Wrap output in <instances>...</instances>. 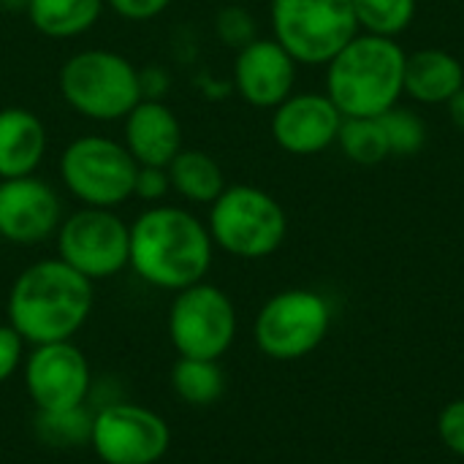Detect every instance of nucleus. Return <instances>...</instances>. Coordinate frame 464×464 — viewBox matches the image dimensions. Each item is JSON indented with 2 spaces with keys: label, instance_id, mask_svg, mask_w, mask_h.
I'll use <instances>...</instances> for the list:
<instances>
[{
  "label": "nucleus",
  "instance_id": "1",
  "mask_svg": "<svg viewBox=\"0 0 464 464\" xmlns=\"http://www.w3.org/2000/svg\"><path fill=\"white\" fill-rule=\"evenodd\" d=\"M215 242L207 220L179 204H152L130 223L128 269L150 288L177 294L207 280Z\"/></svg>",
  "mask_w": 464,
  "mask_h": 464
},
{
  "label": "nucleus",
  "instance_id": "2",
  "mask_svg": "<svg viewBox=\"0 0 464 464\" xmlns=\"http://www.w3.org/2000/svg\"><path fill=\"white\" fill-rule=\"evenodd\" d=\"M92 285L57 256L33 261L8 288V324L30 348L73 340L92 315Z\"/></svg>",
  "mask_w": 464,
  "mask_h": 464
},
{
  "label": "nucleus",
  "instance_id": "3",
  "mask_svg": "<svg viewBox=\"0 0 464 464\" xmlns=\"http://www.w3.org/2000/svg\"><path fill=\"white\" fill-rule=\"evenodd\" d=\"M408 52L397 38L356 33L324 68L326 95L343 117H381L405 95Z\"/></svg>",
  "mask_w": 464,
  "mask_h": 464
},
{
  "label": "nucleus",
  "instance_id": "4",
  "mask_svg": "<svg viewBox=\"0 0 464 464\" xmlns=\"http://www.w3.org/2000/svg\"><path fill=\"white\" fill-rule=\"evenodd\" d=\"M57 90L65 106L92 122H122L141 101L139 68L111 49H79L57 73Z\"/></svg>",
  "mask_w": 464,
  "mask_h": 464
},
{
  "label": "nucleus",
  "instance_id": "5",
  "mask_svg": "<svg viewBox=\"0 0 464 464\" xmlns=\"http://www.w3.org/2000/svg\"><path fill=\"white\" fill-rule=\"evenodd\" d=\"M207 228L218 250L239 261L275 256L288 237L283 204L258 185H226L209 204Z\"/></svg>",
  "mask_w": 464,
  "mask_h": 464
},
{
  "label": "nucleus",
  "instance_id": "6",
  "mask_svg": "<svg viewBox=\"0 0 464 464\" xmlns=\"http://www.w3.org/2000/svg\"><path fill=\"white\" fill-rule=\"evenodd\" d=\"M139 163L125 144L106 133H84L65 144L57 174L65 193L82 207L117 209L133 198Z\"/></svg>",
  "mask_w": 464,
  "mask_h": 464
},
{
  "label": "nucleus",
  "instance_id": "7",
  "mask_svg": "<svg viewBox=\"0 0 464 464\" xmlns=\"http://www.w3.org/2000/svg\"><path fill=\"white\" fill-rule=\"evenodd\" d=\"M269 22L299 65H326L359 33L351 0H272Z\"/></svg>",
  "mask_w": 464,
  "mask_h": 464
},
{
  "label": "nucleus",
  "instance_id": "8",
  "mask_svg": "<svg viewBox=\"0 0 464 464\" xmlns=\"http://www.w3.org/2000/svg\"><path fill=\"white\" fill-rule=\"evenodd\" d=\"M237 329L239 315L234 299L207 280L177 291L169 304L166 332L182 359H223L237 340Z\"/></svg>",
  "mask_w": 464,
  "mask_h": 464
},
{
  "label": "nucleus",
  "instance_id": "9",
  "mask_svg": "<svg viewBox=\"0 0 464 464\" xmlns=\"http://www.w3.org/2000/svg\"><path fill=\"white\" fill-rule=\"evenodd\" d=\"M332 329V307L326 296L310 288H285L269 296L256 321V348L275 362H296L313 353Z\"/></svg>",
  "mask_w": 464,
  "mask_h": 464
},
{
  "label": "nucleus",
  "instance_id": "10",
  "mask_svg": "<svg viewBox=\"0 0 464 464\" xmlns=\"http://www.w3.org/2000/svg\"><path fill=\"white\" fill-rule=\"evenodd\" d=\"M57 258L90 283L111 280L130 261V223L117 209L79 207L63 218L54 234Z\"/></svg>",
  "mask_w": 464,
  "mask_h": 464
},
{
  "label": "nucleus",
  "instance_id": "11",
  "mask_svg": "<svg viewBox=\"0 0 464 464\" xmlns=\"http://www.w3.org/2000/svg\"><path fill=\"white\" fill-rule=\"evenodd\" d=\"M169 446V421L147 405L109 402L92 413L90 449L103 464H158Z\"/></svg>",
  "mask_w": 464,
  "mask_h": 464
},
{
  "label": "nucleus",
  "instance_id": "12",
  "mask_svg": "<svg viewBox=\"0 0 464 464\" xmlns=\"http://www.w3.org/2000/svg\"><path fill=\"white\" fill-rule=\"evenodd\" d=\"M22 383L35 413L71 411L87 405L92 370L73 340L33 345L22 364Z\"/></svg>",
  "mask_w": 464,
  "mask_h": 464
},
{
  "label": "nucleus",
  "instance_id": "13",
  "mask_svg": "<svg viewBox=\"0 0 464 464\" xmlns=\"http://www.w3.org/2000/svg\"><path fill=\"white\" fill-rule=\"evenodd\" d=\"M65 218L60 190L38 174L0 179V237L8 245L35 247L54 239Z\"/></svg>",
  "mask_w": 464,
  "mask_h": 464
},
{
  "label": "nucleus",
  "instance_id": "14",
  "mask_svg": "<svg viewBox=\"0 0 464 464\" xmlns=\"http://www.w3.org/2000/svg\"><path fill=\"white\" fill-rule=\"evenodd\" d=\"M343 120V111L326 92H291L272 109L269 133L283 152L310 158L337 144Z\"/></svg>",
  "mask_w": 464,
  "mask_h": 464
},
{
  "label": "nucleus",
  "instance_id": "15",
  "mask_svg": "<svg viewBox=\"0 0 464 464\" xmlns=\"http://www.w3.org/2000/svg\"><path fill=\"white\" fill-rule=\"evenodd\" d=\"M299 63L275 41L258 35L234 54V90L253 109H275L296 92Z\"/></svg>",
  "mask_w": 464,
  "mask_h": 464
},
{
  "label": "nucleus",
  "instance_id": "16",
  "mask_svg": "<svg viewBox=\"0 0 464 464\" xmlns=\"http://www.w3.org/2000/svg\"><path fill=\"white\" fill-rule=\"evenodd\" d=\"M125 150L139 166H169L182 144V122L166 101L141 98L122 120Z\"/></svg>",
  "mask_w": 464,
  "mask_h": 464
},
{
  "label": "nucleus",
  "instance_id": "17",
  "mask_svg": "<svg viewBox=\"0 0 464 464\" xmlns=\"http://www.w3.org/2000/svg\"><path fill=\"white\" fill-rule=\"evenodd\" d=\"M49 150L44 120L24 106L0 109V179L30 177L41 169Z\"/></svg>",
  "mask_w": 464,
  "mask_h": 464
},
{
  "label": "nucleus",
  "instance_id": "18",
  "mask_svg": "<svg viewBox=\"0 0 464 464\" xmlns=\"http://www.w3.org/2000/svg\"><path fill=\"white\" fill-rule=\"evenodd\" d=\"M464 87L462 60L440 46L416 49L405 60V95L424 106H446Z\"/></svg>",
  "mask_w": 464,
  "mask_h": 464
},
{
  "label": "nucleus",
  "instance_id": "19",
  "mask_svg": "<svg viewBox=\"0 0 464 464\" xmlns=\"http://www.w3.org/2000/svg\"><path fill=\"white\" fill-rule=\"evenodd\" d=\"M166 171L171 179V193L193 207H209L226 190L223 166L209 152L196 147H182Z\"/></svg>",
  "mask_w": 464,
  "mask_h": 464
},
{
  "label": "nucleus",
  "instance_id": "20",
  "mask_svg": "<svg viewBox=\"0 0 464 464\" xmlns=\"http://www.w3.org/2000/svg\"><path fill=\"white\" fill-rule=\"evenodd\" d=\"M106 0H27V22L35 33L68 41L90 33L103 16Z\"/></svg>",
  "mask_w": 464,
  "mask_h": 464
},
{
  "label": "nucleus",
  "instance_id": "21",
  "mask_svg": "<svg viewBox=\"0 0 464 464\" xmlns=\"http://www.w3.org/2000/svg\"><path fill=\"white\" fill-rule=\"evenodd\" d=\"M171 389L185 405L209 408L223 397L226 375L218 362L179 356L171 367Z\"/></svg>",
  "mask_w": 464,
  "mask_h": 464
},
{
  "label": "nucleus",
  "instance_id": "22",
  "mask_svg": "<svg viewBox=\"0 0 464 464\" xmlns=\"http://www.w3.org/2000/svg\"><path fill=\"white\" fill-rule=\"evenodd\" d=\"M337 147L359 166H378L392 158L381 117H345L337 133Z\"/></svg>",
  "mask_w": 464,
  "mask_h": 464
},
{
  "label": "nucleus",
  "instance_id": "23",
  "mask_svg": "<svg viewBox=\"0 0 464 464\" xmlns=\"http://www.w3.org/2000/svg\"><path fill=\"white\" fill-rule=\"evenodd\" d=\"M33 430H35V438L49 449H57V451L84 449L90 446L92 413L87 411V405L71 408V411L35 413Z\"/></svg>",
  "mask_w": 464,
  "mask_h": 464
},
{
  "label": "nucleus",
  "instance_id": "24",
  "mask_svg": "<svg viewBox=\"0 0 464 464\" xmlns=\"http://www.w3.org/2000/svg\"><path fill=\"white\" fill-rule=\"evenodd\" d=\"M359 30L372 35H402L419 11V0H351Z\"/></svg>",
  "mask_w": 464,
  "mask_h": 464
},
{
  "label": "nucleus",
  "instance_id": "25",
  "mask_svg": "<svg viewBox=\"0 0 464 464\" xmlns=\"http://www.w3.org/2000/svg\"><path fill=\"white\" fill-rule=\"evenodd\" d=\"M381 125L389 139L392 158H413L427 144V122L416 109L397 103L386 114H381Z\"/></svg>",
  "mask_w": 464,
  "mask_h": 464
},
{
  "label": "nucleus",
  "instance_id": "26",
  "mask_svg": "<svg viewBox=\"0 0 464 464\" xmlns=\"http://www.w3.org/2000/svg\"><path fill=\"white\" fill-rule=\"evenodd\" d=\"M215 35L237 52L258 38V19L245 5H223L215 16Z\"/></svg>",
  "mask_w": 464,
  "mask_h": 464
},
{
  "label": "nucleus",
  "instance_id": "27",
  "mask_svg": "<svg viewBox=\"0 0 464 464\" xmlns=\"http://www.w3.org/2000/svg\"><path fill=\"white\" fill-rule=\"evenodd\" d=\"M169 193H171V179L163 166H139L133 182V198L152 207V204H163Z\"/></svg>",
  "mask_w": 464,
  "mask_h": 464
},
{
  "label": "nucleus",
  "instance_id": "28",
  "mask_svg": "<svg viewBox=\"0 0 464 464\" xmlns=\"http://www.w3.org/2000/svg\"><path fill=\"white\" fill-rule=\"evenodd\" d=\"M27 343L19 337V332L11 324H0V386L8 383L16 372H22Z\"/></svg>",
  "mask_w": 464,
  "mask_h": 464
},
{
  "label": "nucleus",
  "instance_id": "29",
  "mask_svg": "<svg viewBox=\"0 0 464 464\" xmlns=\"http://www.w3.org/2000/svg\"><path fill=\"white\" fill-rule=\"evenodd\" d=\"M438 438L440 443L464 459V400L449 402L438 416Z\"/></svg>",
  "mask_w": 464,
  "mask_h": 464
},
{
  "label": "nucleus",
  "instance_id": "30",
  "mask_svg": "<svg viewBox=\"0 0 464 464\" xmlns=\"http://www.w3.org/2000/svg\"><path fill=\"white\" fill-rule=\"evenodd\" d=\"M174 0H106V8L125 22H150L160 16Z\"/></svg>",
  "mask_w": 464,
  "mask_h": 464
},
{
  "label": "nucleus",
  "instance_id": "31",
  "mask_svg": "<svg viewBox=\"0 0 464 464\" xmlns=\"http://www.w3.org/2000/svg\"><path fill=\"white\" fill-rule=\"evenodd\" d=\"M139 84H141V98H155L163 101V92L169 87V76L163 68L152 65V68H139Z\"/></svg>",
  "mask_w": 464,
  "mask_h": 464
},
{
  "label": "nucleus",
  "instance_id": "32",
  "mask_svg": "<svg viewBox=\"0 0 464 464\" xmlns=\"http://www.w3.org/2000/svg\"><path fill=\"white\" fill-rule=\"evenodd\" d=\"M446 109H449V120L454 122V128L464 133V87L446 103Z\"/></svg>",
  "mask_w": 464,
  "mask_h": 464
},
{
  "label": "nucleus",
  "instance_id": "33",
  "mask_svg": "<svg viewBox=\"0 0 464 464\" xmlns=\"http://www.w3.org/2000/svg\"><path fill=\"white\" fill-rule=\"evenodd\" d=\"M0 8L8 14H19V11H27V0H0Z\"/></svg>",
  "mask_w": 464,
  "mask_h": 464
},
{
  "label": "nucleus",
  "instance_id": "34",
  "mask_svg": "<svg viewBox=\"0 0 464 464\" xmlns=\"http://www.w3.org/2000/svg\"><path fill=\"white\" fill-rule=\"evenodd\" d=\"M3 245H5V242H3V237H0V253H3Z\"/></svg>",
  "mask_w": 464,
  "mask_h": 464
}]
</instances>
